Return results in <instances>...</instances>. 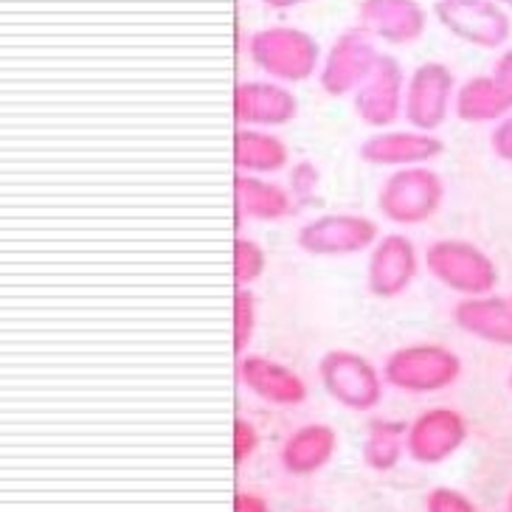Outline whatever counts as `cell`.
I'll return each mask as SVG.
<instances>
[{
    "instance_id": "cell-1",
    "label": "cell",
    "mask_w": 512,
    "mask_h": 512,
    "mask_svg": "<svg viewBox=\"0 0 512 512\" xmlns=\"http://www.w3.org/2000/svg\"><path fill=\"white\" fill-rule=\"evenodd\" d=\"M422 268L445 290L456 293L459 299L487 296L496 293L501 282L496 259L482 245L459 237L434 240L422 251Z\"/></svg>"
},
{
    "instance_id": "cell-2",
    "label": "cell",
    "mask_w": 512,
    "mask_h": 512,
    "mask_svg": "<svg viewBox=\"0 0 512 512\" xmlns=\"http://www.w3.org/2000/svg\"><path fill=\"white\" fill-rule=\"evenodd\" d=\"M462 372H465V363L459 358V352L434 341L397 347L383 361L386 386L403 394L445 392L459 383Z\"/></svg>"
},
{
    "instance_id": "cell-3",
    "label": "cell",
    "mask_w": 512,
    "mask_h": 512,
    "mask_svg": "<svg viewBox=\"0 0 512 512\" xmlns=\"http://www.w3.org/2000/svg\"><path fill=\"white\" fill-rule=\"evenodd\" d=\"M445 203V181L431 166L394 169L377 189V211L392 226L411 228L434 220Z\"/></svg>"
},
{
    "instance_id": "cell-4",
    "label": "cell",
    "mask_w": 512,
    "mask_h": 512,
    "mask_svg": "<svg viewBox=\"0 0 512 512\" xmlns=\"http://www.w3.org/2000/svg\"><path fill=\"white\" fill-rule=\"evenodd\" d=\"M248 57L273 82H304L321 68V46L313 34L293 26H268L248 37Z\"/></svg>"
},
{
    "instance_id": "cell-5",
    "label": "cell",
    "mask_w": 512,
    "mask_h": 512,
    "mask_svg": "<svg viewBox=\"0 0 512 512\" xmlns=\"http://www.w3.org/2000/svg\"><path fill=\"white\" fill-rule=\"evenodd\" d=\"M318 380L338 406L369 414L383 400V369L352 349H330L318 358Z\"/></svg>"
},
{
    "instance_id": "cell-6",
    "label": "cell",
    "mask_w": 512,
    "mask_h": 512,
    "mask_svg": "<svg viewBox=\"0 0 512 512\" xmlns=\"http://www.w3.org/2000/svg\"><path fill=\"white\" fill-rule=\"evenodd\" d=\"M377 240H380V228L375 220L355 211L318 214L307 220L296 234V245L316 259H347V256L369 254Z\"/></svg>"
},
{
    "instance_id": "cell-7",
    "label": "cell",
    "mask_w": 512,
    "mask_h": 512,
    "mask_svg": "<svg viewBox=\"0 0 512 512\" xmlns=\"http://www.w3.org/2000/svg\"><path fill=\"white\" fill-rule=\"evenodd\" d=\"M434 15L456 40L484 51L507 46L512 34L510 15L496 0H437Z\"/></svg>"
},
{
    "instance_id": "cell-8",
    "label": "cell",
    "mask_w": 512,
    "mask_h": 512,
    "mask_svg": "<svg viewBox=\"0 0 512 512\" xmlns=\"http://www.w3.org/2000/svg\"><path fill=\"white\" fill-rule=\"evenodd\" d=\"M456 99V76L442 62H422L406 79L403 119L422 133H437L448 121Z\"/></svg>"
},
{
    "instance_id": "cell-9",
    "label": "cell",
    "mask_w": 512,
    "mask_h": 512,
    "mask_svg": "<svg viewBox=\"0 0 512 512\" xmlns=\"http://www.w3.org/2000/svg\"><path fill=\"white\" fill-rule=\"evenodd\" d=\"M377 60H380V51L375 40L361 26L341 31L318 68V85L327 96H335V99L352 96L363 85V79L372 74Z\"/></svg>"
},
{
    "instance_id": "cell-10",
    "label": "cell",
    "mask_w": 512,
    "mask_h": 512,
    "mask_svg": "<svg viewBox=\"0 0 512 512\" xmlns=\"http://www.w3.org/2000/svg\"><path fill=\"white\" fill-rule=\"evenodd\" d=\"M465 442L467 420L456 408H425L406 425V453L417 465H442L462 451Z\"/></svg>"
},
{
    "instance_id": "cell-11",
    "label": "cell",
    "mask_w": 512,
    "mask_h": 512,
    "mask_svg": "<svg viewBox=\"0 0 512 512\" xmlns=\"http://www.w3.org/2000/svg\"><path fill=\"white\" fill-rule=\"evenodd\" d=\"M420 268L422 254L411 237L380 234V240L375 242V248L369 251V259H366V290L375 299L392 302L417 282Z\"/></svg>"
},
{
    "instance_id": "cell-12",
    "label": "cell",
    "mask_w": 512,
    "mask_h": 512,
    "mask_svg": "<svg viewBox=\"0 0 512 512\" xmlns=\"http://www.w3.org/2000/svg\"><path fill=\"white\" fill-rule=\"evenodd\" d=\"M403 102H406L403 65L394 60L392 54H380L372 74L352 93V107L366 127L389 130L394 121L403 116Z\"/></svg>"
},
{
    "instance_id": "cell-13",
    "label": "cell",
    "mask_w": 512,
    "mask_h": 512,
    "mask_svg": "<svg viewBox=\"0 0 512 512\" xmlns=\"http://www.w3.org/2000/svg\"><path fill=\"white\" fill-rule=\"evenodd\" d=\"M445 152V144L437 133H422V130H377L361 144L363 164L377 169H406V166H428Z\"/></svg>"
},
{
    "instance_id": "cell-14",
    "label": "cell",
    "mask_w": 512,
    "mask_h": 512,
    "mask_svg": "<svg viewBox=\"0 0 512 512\" xmlns=\"http://www.w3.org/2000/svg\"><path fill=\"white\" fill-rule=\"evenodd\" d=\"M237 377L248 392L259 397L262 403H271V406H302L310 397L304 377L293 366L268 358V355H259V352L240 355Z\"/></svg>"
},
{
    "instance_id": "cell-15",
    "label": "cell",
    "mask_w": 512,
    "mask_h": 512,
    "mask_svg": "<svg viewBox=\"0 0 512 512\" xmlns=\"http://www.w3.org/2000/svg\"><path fill=\"white\" fill-rule=\"evenodd\" d=\"M299 99L273 79H242L234 88V116L240 127L273 130L296 119Z\"/></svg>"
},
{
    "instance_id": "cell-16",
    "label": "cell",
    "mask_w": 512,
    "mask_h": 512,
    "mask_svg": "<svg viewBox=\"0 0 512 512\" xmlns=\"http://www.w3.org/2000/svg\"><path fill=\"white\" fill-rule=\"evenodd\" d=\"M358 23L372 40L389 46H408L425 34L428 15L420 0H361Z\"/></svg>"
},
{
    "instance_id": "cell-17",
    "label": "cell",
    "mask_w": 512,
    "mask_h": 512,
    "mask_svg": "<svg viewBox=\"0 0 512 512\" xmlns=\"http://www.w3.org/2000/svg\"><path fill=\"white\" fill-rule=\"evenodd\" d=\"M459 330L490 347H512V299L487 293L459 299L451 310Z\"/></svg>"
},
{
    "instance_id": "cell-18",
    "label": "cell",
    "mask_w": 512,
    "mask_h": 512,
    "mask_svg": "<svg viewBox=\"0 0 512 512\" xmlns=\"http://www.w3.org/2000/svg\"><path fill=\"white\" fill-rule=\"evenodd\" d=\"M338 451V434L327 422H307L290 431L279 451V465L290 476H313L330 465Z\"/></svg>"
},
{
    "instance_id": "cell-19",
    "label": "cell",
    "mask_w": 512,
    "mask_h": 512,
    "mask_svg": "<svg viewBox=\"0 0 512 512\" xmlns=\"http://www.w3.org/2000/svg\"><path fill=\"white\" fill-rule=\"evenodd\" d=\"M234 203L237 220L276 223L285 220L296 209V200L282 183H273L262 175H237L234 178Z\"/></svg>"
},
{
    "instance_id": "cell-20",
    "label": "cell",
    "mask_w": 512,
    "mask_h": 512,
    "mask_svg": "<svg viewBox=\"0 0 512 512\" xmlns=\"http://www.w3.org/2000/svg\"><path fill=\"white\" fill-rule=\"evenodd\" d=\"M453 113L465 124H498L512 113V93L493 74H476L456 88Z\"/></svg>"
},
{
    "instance_id": "cell-21",
    "label": "cell",
    "mask_w": 512,
    "mask_h": 512,
    "mask_svg": "<svg viewBox=\"0 0 512 512\" xmlns=\"http://www.w3.org/2000/svg\"><path fill=\"white\" fill-rule=\"evenodd\" d=\"M234 166L237 175H276L290 166V150L271 130L240 127L234 133Z\"/></svg>"
},
{
    "instance_id": "cell-22",
    "label": "cell",
    "mask_w": 512,
    "mask_h": 512,
    "mask_svg": "<svg viewBox=\"0 0 512 512\" xmlns=\"http://www.w3.org/2000/svg\"><path fill=\"white\" fill-rule=\"evenodd\" d=\"M363 465L377 473H389L400 465L406 453V425L403 422L372 420L363 439Z\"/></svg>"
},
{
    "instance_id": "cell-23",
    "label": "cell",
    "mask_w": 512,
    "mask_h": 512,
    "mask_svg": "<svg viewBox=\"0 0 512 512\" xmlns=\"http://www.w3.org/2000/svg\"><path fill=\"white\" fill-rule=\"evenodd\" d=\"M259 324V304L251 287H234V352L245 355L254 344Z\"/></svg>"
},
{
    "instance_id": "cell-24",
    "label": "cell",
    "mask_w": 512,
    "mask_h": 512,
    "mask_svg": "<svg viewBox=\"0 0 512 512\" xmlns=\"http://www.w3.org/2000/svg\"><path fill=\"white\" fill-rule=\"evenodd\" d=\"M265 268H268L265 248L251 237H237L234 240V287L256 285Z\"/></svg>"
},
{
    "instance_id": "cell-25",
    "label": "cell",
    "mask_w": 512,
    "mask_h": 512,
    "mask_svg": "<svg viewBox=\"0 0 512 512\" xmlns=\"http://www.w3.org/2000/svg\"><path fill=\"white\" fill-rule=\"evenodd\" d=\"M318 183H321V172L313 161H299L287 169V189L296 203H310L316 197Z\"/></svg>"
},
{
    "instance_id": "cell-26",
    "label": "cell",
    "mask_w": 512,
    "mask_h": 512,
    "mask_svg": "<svg viewBox=\"0 0 512 512\" xmlns=\"http://www.w3.org/2000/svg\"><path fill=\"white\" fill-rule=\"evenodd\" d=\"M425 512H479V507L456 487H434L425 496Z\"/></svg>"
},
{
    "instance_id": "cell-27",
    "label": "cell",
    "mask_w": 512,
    "mask_h": 512,
    "mask_svg": "<svg viewBox=\"0 0 512 512\" xmlns=\"http://www.w3.org/2000/svg\"><path fill=\"white\" fill-rule=\"evenodd\" d=\"M259 442H262V434H259V428H256L254 422L248 420V417H237L234 420V462L245 465L256 453Z\"/></svg>"
},
{
    "instance_id": "cell-28",
    "label": "cell",
    "mask_w": 512,
    "mask_h": 512,
    "mask_svg": "<svg viewBox=\"0 0 512 512\" xmlns=\"http://www.w3.org/2000/svg\"><path fill=\"white\" fill-rule=\"evenodd\" d=\"M490 150L496 155L498 161H504L512 166V113L504 119L493 124V133H490Z\"/></svg>"
},
{
    "instance_id": "cell-29",
    "label": "cell",
    "mask_w": 512,
    "mask_h": 512,
    "mask_svg": "<svg viewBox=\"0 0 512 512\" xmlns=\"http://www.w3.org/2000/svg\"><path fill=\"white\" fill-rule=\"evenodd\" d=\"M234 512H271V504L259 493L245 490V493H237V498H234Z\"/></svg>"
},
{
    "instance_id": "cell-30",
    "label": "cell",
    "mask_w": 512,
    "mask_h": 512,
    "mask_svg": "<svg viewBox=\"0 0 512 512\" xmlns=\"http://www.w3.org/2000/svg\"><path fill=\"white\" fill-rule=\"evenodd\" d=\"M493 76H496L498 82L512 93V48H507V51L498 57L496 65H493Z\"/></svg>"
},
{
    "instance_id": "cell-31",
    "label": "cell",
    "mask_w": 512,
    "mask_h": 512,
    "mask_svg": "<svg viewBox=\"0 0 512 512\" xmlns=\"http://www.w3.org/2000/svg\"><path fill=\"white\" fill-rule=\"evenodd\" d=\"M268 9H273V12H285V9H293V6H302V3H307V0H262Z\"/></svg>"
},
{
    "instance_id": "cell-32",
    "label": "cell",
    "mask_w": 512,
    "mask_h": 512,
    "mask_svg": "<svg viewBox=\"0 0 512 512\" xmlns=\"http://www.w3.org/2000/svg\"><path fill=\"white\" fill-rule=\"evenodd\" d=\"M501 9H512V0H496Z\"/></svg>"
},
{
    "instance_id": "cell-33",
    "label": "cell",
    "mask_w": 512,
    "mask_h": 512,
    "mask_svg": "<svg viewBox=\"0 0 512 512\" xmlns=\"http://www.w3.org/2000/svg\"><path fill=\"white\" fill-rule=\"evenodd\" d=\"M507 512H512V493H510V498H507Z\"/></svg>"
},
{
    "instance_id": "cell-34",
    "label": "cell",
    "mask_w": 512,
    "mask_h": 512,
    "mask_svg": "<svg viewBox=\"0 0 512 512\" xmlns=\"http://www.w3.org/2000/svg\"><path fill=\"white\" fill-rule=\"evenodd\" d=\"M510 392H512V369H510Z\"/></svg>"
},
{
    "instance_id": "cell-35",
    "label": "cell",
    "mask_w": 512,
    "mask_h": 512,
    "mask_svg": "<svg viewBox=\"0 0 512 512\" xmlns=\"http://www.w3.org/2000/svg\"><path fill=\"white\" fill-rule=\"evenodd\" d=\"M510 299H512V296H510Z\"/></svg>"
}]
</instances>
